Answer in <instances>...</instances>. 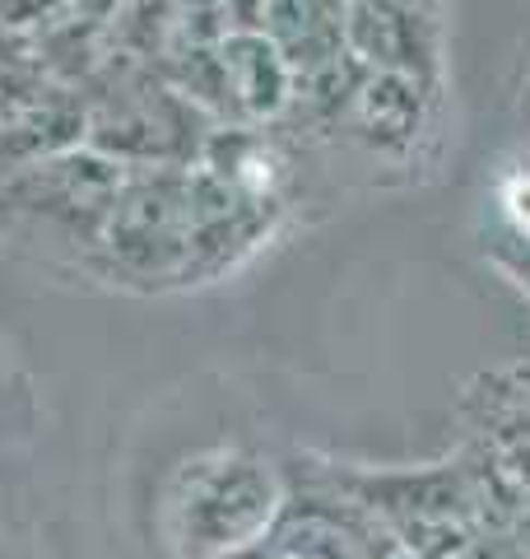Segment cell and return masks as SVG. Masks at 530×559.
Segmentation results:
<instances>
[{
    "label": "cell",
    "mask_w": 530,
    "mask_h": 559,
    "mask_svg": "<svg viewBox=\"0 0 530 559\" xmlns=\"http://www.w3.org/2000/svg\"><path fill=\"white\" fill-rule=\"evenodd\" d=\"M275 215L279 197L224 182L201 159L127 168L103 229L98 271L140 289L205 285L265 242Z\"/></svg>",
    "instance_id": "obj_1"
},
{
    "label": "cell",
    "mask_w": 530,
    "mask_h": 559,
    "mask_svg": "<svg viewBox=\"0 0 530 559\" xmlns=\"http://www.w3.org/2000/svg\"><path fill=\"white\" fill-rule=\"evenodd\" d=\"M285 499L279 471L265 457L242 448H215L177 466L164 489L158 527L172 555L219 559L270 532L285 513Z\"/></svg>",
    "instance_id": "obj_2"
},
{
    "label": "cell",
    "mask_w": 530,
    "mask_h": 559,
    "mask_svg": "<svg viewBox=\"0 0 530 559\" xmlns=\"http://www.w3.org/2000/svg\"><path fill=\"white\" fill-rule=\"evenodd\" d=\"M127 182V164L94 145H70L0 182V234L80 252L98 266L103 229Z\"/></svg>",
    "instance_id": "obj_3"
},
{
    "label": "cell",
    "mask_w": 530,
    "mask_h": 559,
    "mask_svg": "<svg viewBox=\"0 0 530 559\" xmlns=\"http://www.w3.org/2000/svg\"><path fill=\"white\" fill-rule=\"evenodd\" d=\"M345 43L368 70L410 75L429 90L442 70V33L423 0H349Z\"/></svg>",
    "instance_id": "obj_4"
},
{
    "label": "cell",
    "mask_w": 530,
    "mask_h": 559,
    "mask_svg": "<svg viewBox=\"0 0 530 559\" xmlns=\"http://www.w3.org/2000/svg\"><path fill=\"white\" fill-rule=\"evenodd\" d=\"M219 66H224V94H228V121H275L293 103V66L285 61L261 28L224 33L219 38Z\"/></svg>",
    "instance_id": "obj_5"
},
{
    "label": "cell",
    "mask_w": 530,
    "mask_h": 559,
    "mask_svg": "<svg viewBox=\"0 0 530 559\" xmlns=\"http://www.w3.org/2000/svg\"><path fill=\"white\" fill-rule=\"evenodd\" d=\"M345 14H349L345 0H265L261 33L285 51V61L293 66V80H298L340 61L349 51Z\"/></svg>",
    "instance_id": "obj_6"
},
{
    "label": "cell",
    "mask_w": 530,
    "mask_h": 559,
    "mask_svg": "<svg viewBox=\"0 0 530 559\" xmlns=\"http://www.w3.org/2000/svg\"><path fill=\"white\" fill-rule=\"evenodd\" d=\"M423 90L410 75H386V70H368L359 94L345 108L340 121H349L353 135L368 140L373 150H410L423 127Z\"/></svg>",
    "instance_id": "obj_7"
},
{
    "label": "cell",
    "mask_w": 530,
    "mask_h": 559,
    "mask_svg": "<svg viewBox=\"0 0 530 559\" xmlns=\"http://www.w3.org/2000/svg\"><path fill=\"white\" fill-rule=\"evenodd\" d=\"M224 33H246L265 24V0H215Z\"/></svg>",
    "instance_id": "obj_8"
},
{
    "label": "cell",
    "mask_w": 530,
    "mask_h": 559,
    "mask_svg": "<svg viewBox=\"0 0 530 559\" xmlns=\"http://www.w3.org/2000/svg\"><path fill=\"white\" fill-rule=\"evenodd\" d=\"M461 559H498V555H480V550H470V555H461Z\"/></svg>",
    "instance_id": "obj_9"
},
{
    "label": "cell",
    "mask_w": 530,
    "mask_h": 559,
    "mask_svg": "<svg viewBox=\"0 0 530 559\" xmlns=\"http://www.w3.org/2000/svg\"><path fill=\"white\" fill-rule=\"evenodd\" d=\"M0 559H10V550H5V546H0Z\"/></svg>",
    "instance_id": "obj_10"
},
{
    "label": "cell",
    "mask_w": 530,
    "mask_h": 559,
    "mask_svg": "<svg viewBox=\"0 0 530 559\" xmlns=\"http://www.w3.org/2000/svg\"><path fill=\"white\" fill-rule=\"evenodd\" d=\"M392 559H414V555H392Z\"/></svg>",
    "instance_id": "obj_11"
},
{
    "label": "cell",
    "mask_w": 530,
    "mask_h": 559,
    "mask_svg": "<svg viewBox=\"0 0 530 559\" xmlns=\"http://www.w3.org/2000/svg\"><path fill=\"white\" fill-rule=\"evenodd\" d=\"M423 5H433V0H423Z\"/></svg>",
    "instance_id": "obj_12"
},
{
    "label": "cell",
    "mask_w": 530,
    "mask_h": 559,
    "mask_svg": "<svg viewBox=\"0 0 530 559\" xmlns=\"http://www.w3.org/2000/svg\"><path fill=\"white\" fill-rule=\"evenodd\" d=\"M345 5H349V0H345Z\"/></svg>",
    "instance_id": "obj_13"
}]
</instances>
